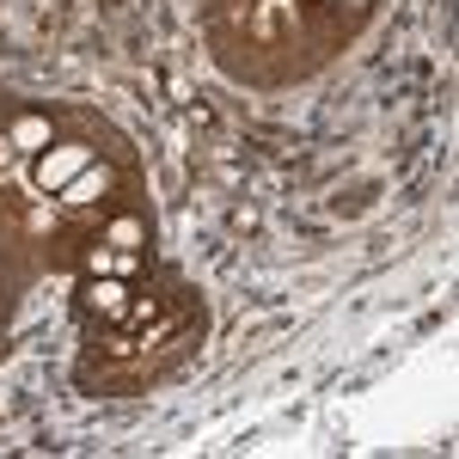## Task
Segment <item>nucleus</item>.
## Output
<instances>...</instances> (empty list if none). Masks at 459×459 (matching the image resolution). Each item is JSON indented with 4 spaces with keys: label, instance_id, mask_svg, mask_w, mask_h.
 Wrapping results in <instances>:
<instances>
[{
    "label": "nucleus",
    "instance_id": "obj_1",
    "mask_svg": "<svg viewBox=\"0 0 459 459\" xmlns=\"http://www.w3.org/2000/svg\"><path fill=\"white\" fill-rule=\"evenodd\" d=\"M86 166H92V153H86V147H49V153L37 160V184H43V190H62V184L80 178Z\"/></svg>",
    "mask_w": 459,
    "mask_h": 459
},
{
    "label": "nucleus",
    "instance_id": "obj_2",
    "mask_svg": "<svg viewBox=\"0 0 459 459\" xmlns=\"http://www.w3.org/2000/svg\"><path fill=\"white\" fill-rule=\"evenodd\" d=\"M105 184H110L105 166H86L80 178H68V184H62V196H68V203H92V196H105Z\"/></svg>",
    "mask_w": 459,
    "mask_h": 459
},
{
    "label": "nucleus",
    "instance_id": "obj_3",
    "mask_svg": "<svg viewBox=\"0 0 459 459\" xmlns=\"http://www.w3.org/2000/svg\"><path fill=\"white\" fill-rule=\"evenodd\" d=\"M13 147H49V123L43 117H19L13 123Z\"/></svg>",
    "mask_w": 459,
    "mask_h": 459
},
{
    "label": "nucleus",
    "instance_id": "obj_4",
    "mask_svg": "<svg viewBox=\"0 0 459 459\" xmlns=\"http://www.w3.org/2000/svg\"><path fill=\"white\" fill-rule=\"evenodd\" d=\"M92 300H99L105 313H117V307H123V288H117V282H99V288H92Z\"/></svg>",
    "mask_w": 459,
    "mask_h": 459
},
{
    "label": "nucleus",
    "instance_id": "obj_5",
    "mask_svg": "<svg viewBox=\"0 0 459 459\" xmlns=\"http://www.w3.org/2000/svg\"><path fill=\"white\" fill-rule=\"evenodd\" d=\"M110 239H117V246H135V239H142V227H135V221H117V227H110Z\"/></svg>",
    "mask_w": 459,
    "mask_h": 459
}]
</instances>
